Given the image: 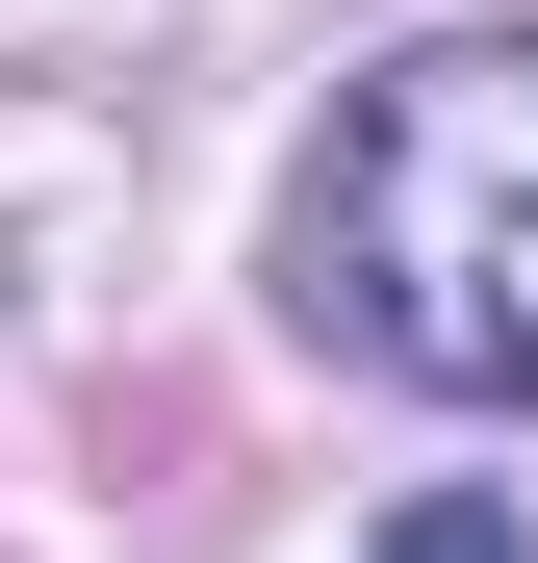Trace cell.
<instances>
[{"label": "cell", "mask_w": 538, "mask_h": 563, "mask_svg": "<svg viewBox=\"0 0 538 563\" xmlns=\"http://www.w3.org/2000/svg\"><path fill=\"white\" fill-rule=\"evenodd\" d=\"M359 563H538V538H513V487H410V512L359 538Z\"/></svg>", "instance_id": "cell-2"}, {"label": "cell", "mask_w": 538, "mask_h": 563, "mask_svg": "<svg viewBox=\"0 0 538 563\" xmlns=\"http://www.w3.org/2000/svg\"><path fill=\"white\" fill-rule=\"evenodd\" d=\"M308 333H359L436 410H538V26H436L333 103L308 154Z\"/></svg>", "instance_id": "cell-1"}]
</instances>
